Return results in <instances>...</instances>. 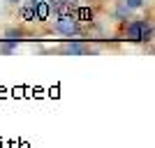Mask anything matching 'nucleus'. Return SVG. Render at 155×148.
I'll list each match as a JSON object with an SVG mask.
<instances>
[{"label": "nucleus", "instance_id": "3", "mask_svg": "<svg viewBox=\"0 0 155 148\" xmlns=\"http://www.w3.org/2000/svg\"><path fill=\"white\" fill-rule=\"evenodd\" d=\"M63 51L72 53V56H81V53H86V49H84V44H79V42H70V44L63 46Z\"/></svg>", "mask_w": 155, "mask_h": 148}, {"label": "nucleus", "instance_id": "7", "mask_svg": "<svg viewBox=\"0 0 155 148\" xmlns=\"http://www.w3.org/2000/svg\"><path fill=\"white\" fill-rule=\"evenodd\" d=\"M7 39H16V42H19V32L16 30H7Z\"/></svg>", "mask_w": 155, "mask_h": 148}, {"label": "nucleus", "instance_id": "5", "mask_svg": "<svg viewBox=\"0 0 155 148\" xmlns=\"http://www.w3.org/2000/svg\"><path fill=\"white\" fill-rule=\"evenodd\" d=\"M16 44H19L16 39H9V42H5V44H2V53H14V51H16Z\"/></svg>", "mask_w": 155, "mask_h": 148}, {"label": "nucleus", "instance_id": "8", "mask_svg": "<svg viewBox=\"0 0 155 148\" xmlns=\"http://www.w3.org/2000/svg\"><path fill=\"white\" fill-rule=\"evenodd\" d=\"M32 5H39V2H46V0H30Z\"/></svg>", "mask_w": 155, "mask_h": 148}, {"label": "nucleus", "instance_id": "6", "mask_svg": "<svg viewBox=\"0 0 155 148\" xmlns=\"http://www.w3.org/2000/svg\"><path fill=\"white\" fill-rule=\"evenodd\" d=\"M143 2H146V0H125V7H130V9H139V7H143Z\"/></svg>", "mask_w": 155, "mask_h": 148}, {"label": "nucleus", "instance_id": "9", "mask_svg": "<svg viewBox=\"0 0 155 148\" xmlns=\"http://www.w3.org/2000/svg\"><path fill=\"white\" fill-rule=\"evenodd\" d=\"M5 2H9V5H14V2H19V0H5Z\"/></svg>", "mask_w": 155, "mask_h": 148}, {"label": "nucleus", "instance_id": "4", "mask_svg": "<svg viewBox=\"0 0 155 148\" xmlns=\"http://www.w3.org/2000/svg\"><path fill=\"white\" fill-rule=\"evenodd\" d=\"M127 16H130V7H125V2H123V5H118L116 7V19L118 21H125Z\"/></svg>", "mask_w": 155, "mask_h": 148}, {"label": "nucleus", "instance_id": "1", "mask_svg": "<svg viewBox=\"0 0 155 148\" xmlns=\"http://www.w3.org/2000/svg\"><path fill=\"white\" fill-rule=\"evenodd\" d=\"M153 37V28L146 21H132L127 26V39L130 42H148Z\"/></svg>", "mask_w": 155, "mask_h": 148}, {"label": "nucleus", "instance_id": "2", "mask_svg": "<svg viewBox=\"0 0 155 148\" xmlns=\"http://www.w3.org/2000/svg\"><path fill=\"white\" fill-rule=\"evenodd\" d=\"M53 28H56L60 35H74V32L79 30V23L72 19V16L63 14V16H58V19L53 21Z\"/></svg>", "mask_w": 155, "mask_h": 148}]
</instances>
